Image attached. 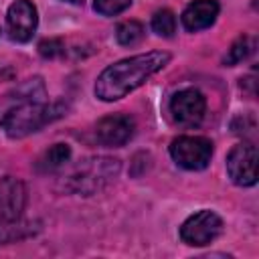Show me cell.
I'll return each instance as SVG.
<instances>
[{
	"label": "cell",
	"mask_w": 259,
	"mask_h": 259,
	"mask_svg": "<svg viewBox=\"0 0 259 259\" xmlns=\"http://www.w3.org/2000/svg\"><path fill=\"white\" fill-rule=\"evenodd\" d=\"M26 204V188L16 178L0 180V221H14L22 214Z\"/></svg>",
	"instance_id": "30bf717a"
},
{
	"label": "cell",
	"mask_w": 259,
	"mask_h": 259,
	"mask_svg": "<svg viewBox=\"0 0 259 259\" xmlns=\"http://www.w3.org/2000/svg\"><path fill=\"white\" fill-rule=\"evenodd\" d=\"M152 28L160 36H166V38L172 36L174 30H176V18H174V14L170 10H166V8L164 10H158L152 16Z\"/></svg>",
	"instance_id": "2e32d148"
},
{
	"label": "cell",
	"mask_w": 259,
	"mask_h": 259,
	"mask_svg": "<svg viewBox=\"0 0 259 259\" xmlns=\"http://www.w3.org/2000/svg\"><path fill=\"white\" fill-rule=\"evenodd\" d=\"M172 160L186 170H202L212 156V144L200 136H180L170 146Z\"/></svg>",
	"instance_id": "277c9868"
},
{
	"label": "cell",
	"mask_w": 259,
	"mask_h": 259,
	"mask_svg": "<svg viewBox=\"0 0 259 259\" xmlns=\"http://www.w3.org/2000/svg\"><path fill=\"white\" fill-rule=\"evenodd\" d=\"M134 130H136V123L130 115L125 113H113V115H107L103 119H99L97 123V140L103 144V146H109V148H119L123 144H127L134 136Z\"/></svg>",
	"instance_id": "9c48e42d"
},
{
	"label": "cell",
	"mask_w": 259,
	"mask_h": 259,
	"mask_svg": "<svg viewBox=\"0 0 259 259\" xmlns=\"http://www.w3.org/2000/svg\"><path fill=\"white\" fill-rule=\"evenodd\" d=\"M115 36H117V42L119 45L134 47V45H138L144 38V26L138 20H125V22H121L117 26Z\"/></svg>",
	"instance_id": "5bb4252c"
},
{
	"label": "cell",
	"mask_w": 259,
	"mask_h": 259,
	"mask_svg": "<svg viewBox=\"0 0 259 259\" xmlns=\"http://www.w3.org/2000/svg\"><path fill=\"white\" fill-rule=\"evenodd\" d=\"M253 47H255V42H253L251 36H239V38L231 45V49H229V53H227V57H225V63H227V65H237V63L245 61V59L253 53Z\"/></svg>",
	"instance_id": "9a60e30c"
},
{
	"label": "cell",
	"mask_w": 259,
	"mask_h": 259,
	"mask_svg": "<svg viewBox=\"0 0 259 259\" xmlns=\"http://www.w3.org/2000/svg\"><path fill=\"white\" fill-rule=\"evenodd\" d=\"M227 172L239 186H253L257 182V148L251 142L237 144L227 156Z\"/></svg>",
	"instance_id": "8992f818"
},
{
	"label": "cell",
	"mask_w": 259,
	"mask_h": 259,
	"mask_svg": "<svg viewBox=\"0 0 259 259\" xmlns=\"http://www.w3.org/2000/svg\"><path fill=\"white\" fill-rule=\"evenodd\" d=\"M38 53L45 59H57V57H61L65 53V45L59 38H47V40H42L38 45Z\"/></svg>",
	"instance_id": "ac0fdd59"
},
{
	"label": "cell",
	"mask_w": 259,
	"mask_h": 259,
	"mask_svg": "<svg viewBox=\"0 0 259 259\" xmlns=\"http://www.w3.org/2000/svg\"><path fill=\"white\" fill-rule=\"evenodd\" d=\"M170 61V55L164 51H150L144 55H136L123 59L119 63L109 65L97 77L95 95L101 101H115L138 89L148 77L164 69Z\"/></svg>",
	"instance_id": "7a4b0ae2"
},
{
	"label": "cell",
	"mask_w": 259,
	"mask_h": 259,
	"mask_svg": "<svg viewBox=\"0 0 259 259\" xmlns=\"http://www.w3.org/2000/svg\"><path fill=\"white\" fill-rule=\"evenodd\" d=\"M219 16V2L217 0H192L186 10L182 12V24L186 30L196 32L208 28Z\"/></svg>",
	"instance_id": "8fae6325"
},
{
	"label": "cell",
	"mask_w": 259,
	"mask_h": 259,
	"mask_svg": "<svg viewBox=\"0 0 259 259\" xmlns=\"http://www.w3.org/2000/svg\"><path fill=\"white\" fill-rule=\"evenodd\" d=\"M59 115V105L45 103V89L40 79H30L14 91V97H10V105L2 113L0 125L10 138H24Z\"/></svg>",
	"instance_id": "6da1fadb"
},
{
	"label": "cell",
	"mask_w": 259,
	"mask_h": 259,
	"mask_svg": "<svg viewBox=\"0 0 259 259\" xmlns=\"http://www.w3.org/2000/svg\"><path fill=\"white\" fill-rule=\"evenodd\" d=\"M65 2H73V4H79V2H83V0H65Z\"/></svg>",
	"instance_id": "d6986e66"
},
{
	"label": "cell",
	"mask_w": 259,
	"mask_h": 259,
	"mask_svg": "<svg viewBox=\"0 0 259 259\" xmlns=\"http://www.w3.org/2000/svg\"><path fill=\"white\" fill-rule=\"evenodd\" d=\"M36 24H38V16L30 0H16L10 4L6 14V30L12 40L18 42L30 40L36 30Z\"/></svg>",
	"instance_id": "ba28073f"
},
{
	"label": "cell",
	"mask_w": 259,
	"mask_h": 259,
	"mask_svg": "<svg viewBox=\"0 0 259 259\" xmlns=\"http://www.w3.org/2000/svg\"><path fill=\"white\" fill-rule=\"evenodd\" d=\"M130 4H132V0H95L93 6L103 16H115V14L123 12Z\"/></svg>",
	"instance_id": "e0dca14e"
},
{
	"label": "cell",
	"mask_w": 259,
	"mask_h": 259,
	"mask_svg": "<svg viewBox=\"0 0 259 259\" xmlns=\"http://www.w3.org/2000/svg\"><path fill=\"white\" fill-rule=\"evenodd\" d=\"M119 172V162L113 158H87L69 176V188L81 194H91L109 184Z\"/></svg>",
	"instance_id": "3957f363"
},
{
	"label": "cell",
	"mask_w": 259,
	"mask_h": 259,
	"mask_svg": "<svg viewBox=\"0 0 259 259\" xmlns=\"http://www.w3.org/2000/svg\"><path fill=\"white\" fill-rule=\"evenodd\" d=\"M206 111V99L198 89H182L170 99L172 117L186 127L198 125Z\"/></svg>",
	"instance_id": "52a82bcc"
},
{
	"label": "cell",
	"mask_w": 259,
	"mask_h": 259,
	"mask_svg": "<svg viewBox=\"0 0 259 259\" xmlns=\"http://www.w3.org/2000/svg\"><path fill=\"white\" fill-rule=\"evenodd\" d=\"M32 233H34V229H30V223H20L18 219L0 221V245L24 239V237H28Z\"/></svg>",
	"instance_id": "4fadbf2b"
},
{
	"label": "cell",
	"mask_w": 259,
	"mask_h": 259,
	"mask_svg": "<svg viewBox=\"0 0 259 259\" xmlns=\"http://www.w3.org/2000/svg\"><path fill=\"white\" fill-rule=\"evenodd\" d=\"M71 158V148L67 144H55L51 146L38 160V170L40 172H55L61 166H65Z\"/></svg>",
	"instance_id": "7c38bea8"
},
{
	"label": "cell",
	"mask_w": 259,
	"mask_h": 259,
	"mask_svg": "<svg viewBox=\"0 0 259 259\" xmlns=\"http://www.w3.org/2000/svg\"><path fill=\"white\" fill-rule=\"evenodd\" d=\"M223 231V221L212 210H198L188 217L180 227V239L186 245L202 247L212 243Z\"/></svg>",
	"instance_id": "5b68a950"
}]
</instances>
